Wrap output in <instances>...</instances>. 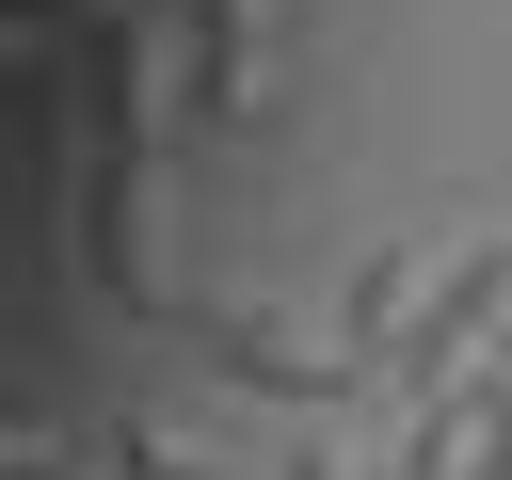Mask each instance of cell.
<instances>
[{"mask_svg":"<svg viewBox=\"0 0 512 480\" xmlns=\"http://www.w3.org/2000/svg\"><path fill=\"white\" fill-rule=\"evenodd\" d=\"M192 336L256 384V400H304V416H336L384 352L352 336V320H320V304H272V288H240V304H192Z\"/></svg>","mask_w":512,"mask_h":480,"instance_id":"obj_1","label":"cell"},{"mask_svg":"<svg viewBox=\"0 0 512 480\" xmlns=\"http://www.w3.org/2000/svg\"><path fill=\"white\" fill-rule=\"evenodd\" d=\"M160 160H96V272L144 304V320H192V288H176V240H160Z\"/></svg>","mask_w":512,"mask_h":480,"instance_id":"obj_2","label":"cell"},{"mask_svg":"<svg viewBox=\"0 0 512 480\" xmlns=\"http://www.w3.org/2000/svg\"><path fill=\"white\" fill-rule=\"evenodd\" d=\"M176 16H192V96L240 128L272 96V0H176Z\"/></svg>","mask_w":512,"mask_h":480,"instance_id":"obj_3","label":"cell"}]
</instances>
